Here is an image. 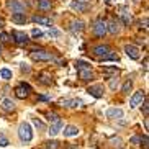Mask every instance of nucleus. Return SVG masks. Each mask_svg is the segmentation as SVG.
Wrapping results in <instances>:
<instances>
[{
  "label": "nucleus",
  "mask_w": 149,
  "mask_h": 149,
  "mask_svg": "<svg viewBox=\"0 0 149 149\" xmlns=\"http://www.w3.org/2000/svg\"><path fill=\"white\" fill-rule=\"evenodd\" d=\"M18 136H20V139L25 141V143H30L33 139V130H31L30 123H22L20 126H18Z\"/></svg>",
  "instance_id": "f257e3e1"
},
{
  "label": "nucleus",
  "mask_w": 149,
  "mask_h": 149,
  "mask_svg": "<svg viewBox=\"0 0 149 149\" xmlns=\"http://www.w3.org/2000/svg\"><path fill=\"white\" fill-rule=\"evenodd\" d=\"M31 59L33 61H53V54L48 53V51H43V49H36V51H31Z\"/></svg>",
  "instance_id": "f03ea898"
},
{
  "label": "nucleus",
  "mask_w": 149,
  "mask_h": 149,
  "mask_svg": "<svg viewBox=\"0 0 149 149\" xmlns=\"http://www.w3.org/2000/svg\"><path fill=\"white\" fill-rule=\"evenodd\" d=\"M93 33H95L98 38H103L107 33V23L102 20V18H98V20H95V23H93Z\"/></svg>",
  "instance_id": "7ed1b4c3"
},
{
  "label": "nucleus",
  "mask_w": 149,
  "mask_h": 149,
  "mask_svg": "<svg viewBox=\"0 0 149 149\" xmlns=\"http://www.w3.org/2000/svg\"><path fill=\"white\" fill-rule=\"evenodd\" d=\"M7 7H8L13 13H23V12L26 10V5L23 3L22 0H10L8 3H7Z\"/></svg>",
  "instance_id": "20e7f679"
},
{
  "label": "nucleus",
  "mask_w": 149,
  "mask_h": 149,
  "mask_svg": "<svg viewBox=\"0 0 149 149\" xmlns=\"http://www.w3.org/2000/svg\"><path fill=\"white\" fill-rule=\"evenodd\" d=\"M146 100V95L143 90H138V92H134V95L131 97V100H130V107L131 108H136L138 105H143V102Z\"/></svg>",
  "instance_id": "39448f33"
},
{
  "label": "nucleus",
  "mask_w": 149,
  "mask_h": 149,
  "mask_svg": "<svg viewBox=\"0 0 149 149\" xmlns=\"http://www.w3.org/2000/svg\"><path fill=\"white\" fill-rule=\"evenodd\" d=\"M30 92H31V87L28 84H20V85L15 88V95H17L18 98H26V97L30 95Z\"/></svg>",
  "instance_id": "423d86ee"
},
{
  "label": "nucleus",
  "mask_w": 149,
  "mask_h": 149,
  "mask_svg": "<svg viewBox=\"0 0 149 149\" xmlns=\"http://www.w3.org/2000/svg\"><path fill=\"white\" fill-rule=\"evenodd\" d=\"M125 53L131 59H139V49L136 48V46H133V44H126L125 46Z\"/></svg>",
  "instance_id": "0eeeda50"
},
{
  "label": "nucleus",
  "mask_w": 149,
  "mask_h": 149,
  "mask_svg": "<svg viewBox=\"0 0 149 149\" xmlns=\"http://www.w3.org/2000/svg\"><path fill=\"white\" fill-rule=\"evenodd\" d=\"M70 8L74 10V12H85V10L88 8V5L85 3V2H82V0H72L70 2Z\"/></svg>",
  "instance_id": "6e6552de"
},
{
  "label": "nucleus",
  "mask_w": 149,
  "mask_h": 149,
  "mask_svg": "<svg viewBox=\"0 0 149 149\" xmlns=\"http://www.w3.org/2000/svg\"><path fill=\"white\" fill-rule=\"evenodd\" d=\"M12 36H13V40L17 41L18 44H26L28 43V35L26 33H23V31H12Z\"/></svg>",
  "instance_id": "1a4fd4ad"
},
{
  "label": "nucleus",
  "mask_w": 149,
  "mask_h": 149,
  "mask_svg": "<svg viewBox=\"0 0 149 149\" xmlns=\"http://www.w3.org/2000/svg\"><path fill=\"white\" fill-rule=\"evenodd\" d=\"M108 53H111V51H110V46H107V44H100V46H95L93 48V54L97 57H103Z\"/></svg>",
  "instance_id": "9d476101"
},
{
  "label": "nucleus",
  "mask_w": 149,
  "mask_h": 149,
  "mask_svg": "<svg viewBox=\"0 0 149 149\" xmlns=\"http://www.w3.org/2000/svg\"><path fill=\"white\" fill-rule=\"evenodd\" d=\"M87 92L92 97H95V98H102V97H103V87H102V85H90V87L87 88Z\"/></svg>",
  "instance_id": "9b49d317"
},
{
  "label": "nucleus",
  "mask_w": 149,
  "mask_h": 149,
  "mask_svg": "<svg viewBox=\"0 0 149 149\" xmlns=\"http://www.w3.org/2000/svg\"><path fill=\"white\" fill-rule=\"evenodd\" d=\"M0 107H2V110H5V111H13L15 110V103L12 98H7V97H3L2 100H0Z\"/></svg>",
  "instance_id": "f8f14e48"
},
{
  "label": "nucleus",
  "mask_w": 149,
  "mask_h": 149,
  "mask_svg": "<svg viewBox=\"0 0 149 149\" xmlns=\"http://www.w3.org/2000/svg\"><path fill=\"white\" fill-rule=\"evenodd\" d=\"M61 130H62V121H61V120H56V121H53V125L49 126V131L48 133L51 136H56Z\"/></svg>",
  "instance_id": "ddd939ff"
},
{
  "label": "nucleus",
  "mask_w": 149,
  "mask_h": 149,
  "mask_svg": "<svg viewBox=\"0 0 149 149\" xmlns=\"http://www.w3.org/2000/svg\"><path fill=\"white\" fill-rule=\"evenodd\" d=\"M107 31H110L111 35L120 33V23L116 22V20H110V22L107 23Z\"/></svg>",
  "instance_id": "4468645a"
},
{
  "label": "nucleus",
  "mask_w": 149,
  "mask_h": 149,
  "mask_svg": "<svg viewBox=\"0 0 149 149\" xmlns=\"http://www.w3.org/2000/svg\"><path fill=\"white\" fill-rule=\"evenodd\" d=\"M77 134H79V128L74 126V125H69V126L64 128V136H67V138H74Z\"/></svg>",
  "instance_id": "2eb2a0df"
},
{
  "label": "nucleus",
  "mask_w": 149,
  "mask_h": 149,
  "mask_svg": "<svg viewBox=\"0 0 149 149\" xmlns=\"http://www.w3.org/2000/svg\"><path fill=\"white\" fill-rule=\"evenodd\" d=\"M108 118H123V110L121 108H108L107 110Z\"/></svg>",
  "instance_id": "dca6fc26"
},
{
  "label": "nucleus",
  "mask_w": 149,
  "mask_h": 149,
  "mask_svg": "<svg viewBox=\"0 0 149 149\" xmlns=\"http://www.w3.org/2000/svg\"><path fill=\"white\" fill-rule=\"evenodd\" d=\"M12 22L17 25H25L26 23V15L25 13H13L12 15Z\"/></svg>",
  "instance_id": "f3484780"
},
{
  "label": "nucleus",
  "mask_w": 149,
  "mask_h": 149,
  "mask_svg": "<svg viewBox=\"0 0 149 149\" xmlns=\"http://www.w3.org/2000/svg\"><path fill=\"white\" fill-rule=\"evenodd\" d=\"M38 80H40L43 85H51L53 84V79H51V75L46 74V72H41V74H38Z\"/></svg>",
  "instance_id": "a211bd4d"
},
{
  "label": "nucleus",
  "mask_w": 149,
  "mask_h": 149,
  "mask_svg": "<svg viewBox=\"0 0 149 149\" xmlns=\"http://www.w3.org/2000/svg\"><path fill=\"white\" fill-rule=\"evenodd\" d=\"M33 22L38 23V25H44V26H51V20L46 17H38V15H35L33 17Z\"/></svg>",
  "instance_id": "6ab92c4d"
},
{
  "label": "nucleus",
  "mask_w": 149,
  "mask_h": 149,
  "mask_svg": "<svg viewBox=\"0 0 149 149\" xmlns=\"http://www.w3.org/2000/svg\"><path fill=\"white\" fill-rule=\"evenodd\" d=\"M72 33H82L84 31V22L77 20V22H72V26H70Z\"/></svg>",
  "instance_id": "aec40b11"
},
{
  "label": "nucleus",
  "mask_w": 149,
  "mask_h": 149,
  "mask_svg": "<svg viewBox=\"0 0 149 149\" xmlns=\"http://www.w3.org/2000/svg\"><path fill=\"white\" fill-rule=\"evenodd\" d=\"M79 79L80 80H90V79H92V70H90V69L79 70Z\"/></svg>",
  "instance_id": "412c9836"
},
{
  "label": "nucleus",
  "mask_w": 149,
  "mask_h": 149,
  "mask_svg": "<svg viewBox=\"0 0 149 149\" xmlns=\"http://www.w3.org/2000/svg\"><path fill=\"white\" fill-rule=\"evenodd\" d=\"M82 105V100H79V98H72V100H64L62 102V107H80Z\"/></svg>",
  "instance_id": "4be33fe9"
},
{
  "label": "nucleus",
  "mask_w": 149,
  "mask_h": 149,
  "mask_svg": "<svg viewBox=\"0 0 149 149\" xmlns=\"http://www.w3.org/2000/svg\"><path fill=\"white\" fill-rule=\"evenodd\" d=\"M38 8L40 10H49L51 8V0H40V2H38Z\"/></svg>",
  "instance_id": "5701e85b"
},
{
  "label": "nucleus",
  "mask_w": 149,
  "mask_h": 149,
  "mask_svg": "<svg viewBox=\"0 0 149 149\" xmlns=\"http://www.w3.org/2000/svg\"><path fill=\"white\" fill-rule=\"evenodd\" d=\"M131 88H133V80H130V79H128L126 82L123 84L121 92H123V93H130V90H131Z\"/></svg>",
  "instance_id": "b1692460"
},
{
  "label": "nucleus",
  "mask_w": 149,
  "mask_h": 149,
  "mask_svg": "<svg viewBox=\"0 0 149 149\" xmlns=\"http://www.w3.org/2000/svg\"><path fill=\"white\" fill-rule=\"evenodd\" d=\"M121 18H123V22L126 23H131V15L128 13V10L126 8H121Z\"/></svg>",
  "instance_id": "393cba45"
},
{
  "label": "nucleus",
  "mask_w": 149,
  "mask_h": 149,
  "mask_svg": "<svg viewBox=\"0 0 149 149\" xmlns=\"http://www.w3.org/2000/svg\"><path fill=\"white\" fill-rule=\"evenodd\" d=\"M0 75H2V79L10 80V79H12V70H8L7 67H3V69L0 70Z\"/></svg>",
  "instance_id": "a878e982"
},
{
  "label": "nucleus",
  "mask_w": 149,
  "mask_h": 149,
  "mask_svg": "<svg viewBox=\"0 0 149 149\" xmlns=\"http://www.w3.org/2000/svg\"><path fill=\"white\" fill-rule=\"evenodd\" d=\"M75 67H77V70H82V69H90V64L85 61H77L75 62Z\"/></svg>",
  "instance_id": "bb28decb"
},
{
  "label": "nucleus",
  "mask_w": 149,
  "mask_h": 149,
  "mask_svg": "<svg viewBox=\"0 0 149 149\" xmlns=\"http://www.w3.org/2000/svg\"><path fill=\"white\" fill-rule=\"evenodd\" d=\"M102 61H118V56L115 53H108L107 56H103V57H100Z\"/></svg>",
  "instance_id": "cd10ccee"
},
{
  "label": "nucleus",
  "mask_w": 149,
  "mask_h": 149,
  "mask_svg": "<svg viewBox=\"0 0 149 149\" xmlns=\"http://www.w3.org/2000/svg\"><path fill=\"white\" fill-rule=\"evenodd\" d=\"M8 144H10V143H8V138H7L3 133H0V146H2V148H7Z\"/></svg>",
  "instance_id": "c85d7f7f"
},
{
  "label": "nucleus",
  "mask_w": 149,
  "mask_h": 149,
  "mask_svg": "<svg viewBox=\"0 0 149 149\" xmlns=\"http://www.w3.org/2000/svg\"><path fill=\"white\" fill-rule=\"evenodd\" d=\"M48 35L51 36V38H59V36H61V31H59V30H56V28H49Z\"/></svg>",
  "instance_id": "c756f323"
},
{
  "label": "nucleus",
  "mask_w": 149,
  "mask_h": 149,
  "mask_svg": "<svg viewBox=\"0 0 149 149\" xmlns=\"http://www.w3.org/2000/svg\"><path fill=\"white\" fill-rule=\"evenodd\" d=\"M46 149H59V143L57 141H48L46 143Z\"/></svg>",
  "instance_id": "7c9ffc66"
},
{
  "label": "nucleus",
  "mask_w": 149,
  "mask_h": 149,
  "mask_svg": "<svg viewBox=\"0 0 149 149\" xmlns=\"http://www.w3.org/2000/svg\"><path fill=\"white\" fill-rule=\"evenodd\" d=\"M33 123H35V126L38 128V130H44V123L41 121V120H38V118H33Z\"/></svg>",
  "instance_id": "2f4dec72"
},
{
  "label": "nucleus",
  "mask_w": 149,
  "mask_h": 149,
  "mask_svg": "<svg viewBox=\"0 0 149 149\" xmlns=\"http://www.w3.org/2000/svg\"><path fill=\"white\" fill-rule=\"evenodd\" d=\"M31 36H33V38H41V36H43V31H41L40 28H35V30L31 31Z\"/></svg>",
  "instance_id": "473e14b6"
},
{
  "label": "nucleus",
  "mask_w": 149,
  "mask_h": 149,
  "mask_svg": "<svg viewBox=\"0 0 149 149\" xmlns=\"http://www.w3.org/2000/svg\"><path fill=\"white\" fill-rule=\"evenodd\" d=\"M103 72H105V74H116V72H118V69H116V67H111V69H110V67H105V69H103Z\"/></svg>",
  "instance_id": "72a5a7b5"
},
{
  "label": "nucleus",
  "mask_w": 149,
  "mask_h": 149,
  "mask_svg": "<svg viewBox=\"0 0 149 149\" xmlns=\"http://www.w3.org/2000/svg\"><path fill=\"white\" fill-rule=\"evenodd\" d=\"M0 41H2V43L10 41V35H7V33H0Z\"/></svg>",
  "instance_id": "f704fd0d"
},
{
  "label": "nucleus",
  "mask_w": 149,
  "mask_h": 149,
  "mask_svg": "<svg viewBox=\"0 0 149 149\" xmlns=\"http://www.w3.org/2000/svg\"><path fill=\"white\" fill-rule=\"evenodd\" d=\"M139 143H141V146L143 148H148V136H143V138H139Z\"/></svg>",
  "instance_id": "c9c22d12"
},
{
  "label": "nucleus",
  "mask_w": 149,
  "mask_h": 149,
  "mask_svg": "<svg viewBox=\"0 0 149 149\" xmlns=\"http://www.w3.org/2000/svg\"><path fill=\"white\" fill-rule=\"evenodd\" d=\"M48 118L51 120V121H56V120H59V116H57L56 113H48Z\"/></svg>",
  "instance_id": "e433bc0d"
},
{
  "label": "nucleus",
  "mask_w": 149,
  "mask_h": 149,
  "mask_svg": "<svg viewBox=\"0 0 149 149\" xmlns=\"http://www.w3.org/2000/svg\"><path fill=\"white\" fill-rule=\"evenodd\" d=\"M143 111H144V115L148 116V113H149V107H148V102L144 100V105H143Z\"/></svg>",
  "instance_id": "4c0bfd02"
},
{
  "label": "nucleus",
  "mask_w": 149,
  "mask_h": 149,
  "mask_svg": "<svg viewBox=\"0 0 149 149\" xmlns=\"http://www.w3.org/2000/svg\"><path fill=\"white\" fill-rule=\"evenodd\" d=\"M22 70L23 72H30V67H28L26 64H22Z\"/></svg>",
  "instance_id": "58836bf2"
},
{
  "label": "nucleus",
  "mask_w": 149,
  "mask_h": 149,
  "mask_svg": "<svg viewBox=\"0 0 149 149\" xmlns=\"http://www.w3.org/2000/svg\"><path fill=\"white\" fill-rule=\"evenodd\" d=\"M131 143H133V144H136V143H139V138H138V136H134V138H131Z\"/></svg>",
  "instance_id": "ea45409f"
},
{
  "label": "nucleus",
  "mask_w": 149,
  "mask_h": 149,
  "mask_svg": "<svg viewBox=\"0 0 149 149\" xmlns=\"http://www.w3.org/2000/svg\"><path fill=\"white\" fill-rule=\"evenodd\" d=\"M0 56H2V46H0Z\"/></svg>",
  "instance_id": "a19ab883"
}]
</instances>
